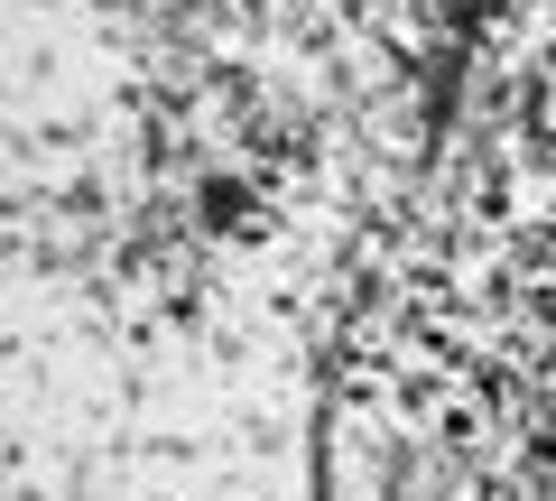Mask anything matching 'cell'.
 Instances as JSON below:
<instances>
[]
</instances>
